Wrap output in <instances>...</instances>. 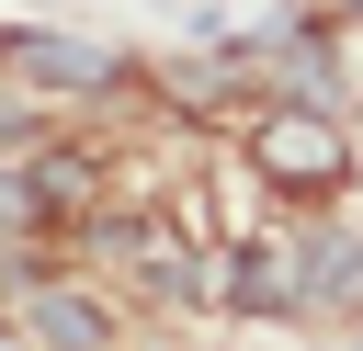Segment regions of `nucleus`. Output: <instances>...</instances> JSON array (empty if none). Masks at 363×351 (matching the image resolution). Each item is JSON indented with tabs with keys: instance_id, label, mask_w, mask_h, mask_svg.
I'll use <instances>...</instances> for the list:
<instances>
[{
	"instance_id": "2",
	"label": "nucleus",
	"mask_w": 363,
	"mask_h": 351,
	"mask_svg": "<svg viewBox=\"0 0 363 351\" xmlns=\"http://www.w3.org/2000/svg\"><path fill=\"white\" fill-rule=\"evenodd\" d=\"M0 57H11L23 79H45V91H102V79L125 68V57L102 45V34H11Z\"/></svg>"
},
{
	"instance_id": "1",
	"label": "nucleus",
	"mask_w": 363,
	"mask_h": 351,
	"mask_svg": "<svg viewBox=\"0 0 363 351\" xmlns=\"http://www.w3.org/2000/svg\"><path fill=\"white\" fill-rule=\"evenodd\" d=\"M250 159H261V181H284V192H340L352 181V136L306 102V113H261L250 125Z\"/></svg>"
},
{
	"instance_id": "5",
	"label": "nucleus",
	"mask_w": 363,
	"mask_h": 351,
	"mask_svg": "<svg viewBox=\"0 0 363 351\" xmlns=\"http://www.w3.org/2000/svg\"><path fill=\"white\" fill-rule=\"evenodd\" d=\"M340 23H363V0H340Z\"/></svg>"
},
{
	"instance_id": "3",
	"label": "nucleus",
	"mask_w": 363,
	"mask_h": 351,
	"mask_svg": "<svg viewBox=\"0 0 363 351\" xmlns=\"http://www.w3.org/2000/svg\"><path fill=\"white\" fill-rule=\"evenodd\" d=\"M352 283H363V226H318V238L295 249V294H306V306H340Z\"/></svg>"
},
{
	"instance_id": "4",
	"label": "nucleus",
	"mask_w": 363,
	"mask_h": 351,
	"mask_svg": "<svg viewBox=\"0 0 363 351\" xmlns=\"http://www.w3.org/2000/svg\"><path fill=\"white\" fill-rule=\"evenodd\" d=\"M0 351H34V328H0Z\"/></svg>"
}]
</instances>
